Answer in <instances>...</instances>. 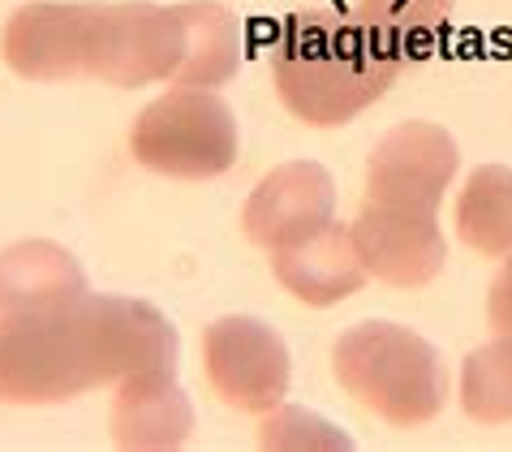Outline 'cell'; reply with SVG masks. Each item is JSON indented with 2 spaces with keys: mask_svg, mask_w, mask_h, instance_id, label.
I'll return each instance as SVG.
<instances>
[{
  "mask_svg": "<svg viewBox=\"0 0 512 452\" xmlns=\"http://www.w3.org/2000/svg\"><path fill=\"white\" fill-rule=\"evenodd\" d=\"M259 444L263 448H280V452H302V448H353L349 435H340L332 422H323L319 414L306 409H267L263 427H259Z\"/></svg>",
  "mask_w": 512,
  "mask_h": 452,
  "instance_id": "cell-17",
  "label": "cell"
},
{
  "mask_svg": "<svg viewBox=\"0 0 512 452\" xmlns=\"http://www.w3.org/2000/svg\"><path fill=\"white\" fill-rule=\"evenodd\" d=\"M130 155L160 177H220L237 160V117L211 87H173L138 112Z\"/></svg>",
  "mask_w": 512,
  "mask_h": 452,
  "instance_id": "cell-5",
  "label": "cell"
},
{
  "mask_svg": "<svg viewBox=\"0 0 512 452\" xmlns=\"http://www.w3.org/2000/svg\"><path fill=\"white\" fill-rule=\"evenodd\" d=\"M241 65L237 18L220 0H121L91 13L87 78L134 91L151 82L173 87H224Z\"/></svg>",
  "mask_w": 512,
  "mask_h": 452,
  "instance_id": "cell-2",
  "label": "cell"
},
{
  "mask_svg": "<svg viewBox=\"0 0 512 452\" xmlns=\"http://www.w3.org/2000/svg\"><path fill=\"white\" fill-rule=\"evenodd\" d=\"M353 18L396 65L409 69L439 48V35L452 18V0H358Z\"/></svg>",
  "mask_w": 512,
  "mask_h": 452,
  "instance_id": "cell-14",
  "label": "cell"
},
{
  "mask_svg": "<svg viewBox=\"0 0 512 452\" xmlns=\"http://www.w3.org/2000/svg\"><path fill=\"white\" fill-rule=\"evenodd\" d=\"M461 405L482 427L512 422V336L478 345L461 366Z\"/></svg>",
  "mask_w": 512,
  "mask_h": 452,
  "instance_id": "cell-16",
  "label": "cell"
},
{
  "mask_svg": "<svg viewBox=\"0 0 512 452\" xmlns=\"http://www.w3.org/2000/svg\"><path fill=\"white\" fill-rule=\"evenodd\" d=\"M461 151L448 130L431 121H401L375 143L366 160V203L435 211L452 186Z\"/></svg>",
  "mask_w": 512,
  "mask_h": 452,
  "instance_id": "cell-7",
  "label": "cell"
},
{
  "mask_svg": "<svg viewBox=\"0 0 512 452\" xmlns=\"http://www.w3.org/2000/svg\"><path fill=\"white\" fill-rule=\"evenodd\" d=\"M401 74L405 69L366 35V26L340 9L293 13L272 44V87L280 104L315 130L349 125L383 100Z\"/></svg>",
  "mask_w": 512,
  "mask_h": 452,
  "instance_id": "cell-3",
  "label": "cell"
},
{
  "mask_svg": "<svg viewBox=\"0 0 512 452\" xmlns=\"http://www.w3.org/2000/svg\"><path fill=\"white\" fill-rule=\"evenodd\" d=\"M91 13H95V0H78V5L35 0V5H22L5 26L0 56H5L13 74L31 82L87 78Z\"/></svg>",
  "mask_w": 512,
  "mask_h": 452,
  "instance_id": "cell-10",
  "label": "cell"
},
{
  "mask_svg": "<svg viewBox=\"0 0 512 452\" xmlns=\"http://www.w3.org/2000/svg\"><path fill=\"white\" fill-rule=\"evenodd\" d=\"M353 242H358L366 272L396 289L431 285L448 263V242L435 224V211L362 203L353 220Z\"/></svg>",
  "mask_w": 512,
  "mask_h": 452,
  "instance_id": "cell-9",
  "label": "cell"
},
{
  "mask_svg": "<svg viewBox=\"0 0 512 452\" xmlns=\"http://www.w3.org/2000/svg\"><path fill=\"white\" fill-rule=\"evenodd\" d=\"M87 298L74 254L52 242H18L0 254V319L52 315Z\"/></svg>",
  "mask_w": 512,
  "mask_h": 452,
  "instance_id": "cell-13",
  "label": "cell"
},
{
  "mask_svg": "<svg viewBox=\"0 0 512 452\" xmlns=\"http://www.w3.org/2000/svg\"><path fill=\"white\" fill-rule=\"evenodd\" d=\"M155 371H177V328L151 302L87 293L52 315L0 319L5 405H61Z\"/></svg>",
  "mask_w": 512,
  "mask_h": 452,
  "instance_id": "cell-1",
  "label": "cell"
},
{
  "mask_svg": "<svg viewBox=\"0 0 512 452\" xmlns=\"http://www.w3.org/2000/svg\"><path fill=\"white\" fill-rule=\"evenodd\" d=\"M340 388L388 427H422L448 405V366L431 341L396 323H358L336 341Z\"/></svg>",
  "mask_w": 512,
  "mask_h": 452,
  "instance_id": "cell-4",
  "label": "cell"
},
{
  "mask_svg": "<svg viewBox=\"0 0 512 452\" xmlns=\"http://www.w3.org/2000/svg\"><path fill=\"white\" fill-rule=\"evenodd\" d=\"M203 366L211 392L241 414H267L289 397V349L263 319H216L203 332Z\"/></svg>",
  "mask_w": 512,
  "mask_h": 452,
  "instance_id": "cell-6",
  "label": "cell"
},
{
  "mask_svg": "<svg viewBox=\"0 0 512 452\" xmlns=\"http://www.w3.org/2000/svg\"><path fill=\"white\" fill-rule=\"evenodd\" d=\"M487 323L500 336H512V254L504 259L500 276L491 280V293H487Z\"/></svg>",
  "mask_w": 512,
  "mask_h": 452,
  "instance_id": "cell-18",
  "label": "cell"
},
{
  "mask_svg": "<svg viewBox=\"0 0 512 452\" xmlns=\"http://www.w3.org/2000/svg\"><path fill=\"white\" fill-rule=\"evenodd\" d=\"M457 233L482 259L512 254V168L482 164L457 194Z\"/></svg>",
  "mask_w": 512,
  "mask_h": 452,
  "instance_id": "cell-15",
  "label": "cell"
},
{
  "mask_svg": "<svg viewBox=\"0 0 512 452\" xmlns=\"http://www.w3.org/2000/svg\"><path fill=\"white\" fill-rule=\"evenodd\" d=\"M272 272L284 293H293L306 306H336L353 298L366 285V263L353 242V224H327L315 237H306L302 246L276 250Z\"/></svg>",
  "mask_w": 512,
  "mask_h": 452,
  "instance_id": "cell-11",
  "label": "cell"
},
{
  "mask_svg": "<svg viewBox=\"0 0 512 452\" xmlns=\"http://www.w3.org/2000/svg\"><path fill=\"white\" fill-rule=\"evenodd\" d=\"M112 444L130 452H164L181 448L194 431V409L177 388V371L134 375L117 384L112 397Z\"/></svg>",
  "mask_w": 512,
  "mask_h": 452,
  "instance_id": "cell-12",
  "label": "cell"
},
{
  "mask_svg": "<svg viewBox=\"0 0 512 452\" xmlns=\"http://www.w3.org/2000/svg\"><path fill=\"white\" fill-rule=\"evenodd\" d=\"M336 220L332 173L315 160H293L272 168L241 207V229L263 250H289Z\"/></svg>",
  "mask_w": 512,
  "mask_h": 452,
  "instance_id": "cell-8",
  "label": "cell"
}]
</instances>
